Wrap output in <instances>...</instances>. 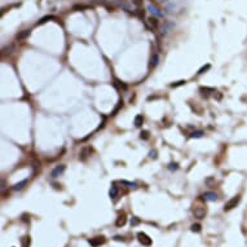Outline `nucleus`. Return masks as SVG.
<instances>
[{"instance_id":"obj_1","label":"nucleus","mask_w":247,"mask_h":247,"mask_svg":"<svg viewBox=\"0 0 247 247\" xmlns=\"http://www.w3.org/2000/svg\"><path fill=\"white\" fill-rule=\"evenodd\" d=\"M239 201H241V194H237V196H234L233 198H230V199L228 201V202L225 203L224 211H230V210H233L236 206H238Z\"/></svg>"},{"instance_id":"obj_2","label":"nucleus","mask_w":247,"mask_h":247,"mask_svg":"<svg viewBox=\"0 0 247 247\" xmlns=\"http://www.w3.org/2000/svg\"><path fill=\"white\" fill-rule=\"evenodd\" d=\"M137 239H138V242L141 243L142 246H151V243H153L151 238L144 232H138L137 233Z\"/></svg>"},{"instance_id":"obj_3","label":"nucleus","mask_w":247,"mask_h":247,"mask_svg":"<svg viewBox=\"0 0 247 247\" xmlns=\"http://www.w3.org/2000/svg\"><path fill=\"white\" fill-rule=\"evenodd\" d=\"M193 213L197 219H203L207 213V210H206V207H203V206H196L193 208Z\"/></svg>"},{"instance_id":"obj_4","label":"nucleus","mask_w":247,"mask_h":247,"mask_svg":"<svg viewBox=\"0 0 247 247\" xmlns=\"http://www.w3.org/2000/svg\"><path fill=\"white\" fill-rule=\"evenodd\" d=\"M65 170H66V166L65 164H58V166H56V167L52 170V172H51V176L52 177H58V176H61V175L64 173L65 172Z\"/></svg>"},{"instance_id":"obj_5","label":"nucleus","mask_w":247,"mask_h":247,"mask_svg":"<svg viewBox=\"0 0 247 247\" xmlns=\"http://www.w3.org/2000/svg\"><path fill=\"white\" fill-rule=\"evenodd\" d=\"M201 198L203 201H207V202H215L217 199V194L213 193V191H204L203 194H201Z\"/></svg>"},{"instance_id":"obj_6","label":"nucleus","mask_w":247,"mask_h":247,"mask_svg":"<svg viewBox=\"0 0 247 247\" xmlns=\"http://www.w3.org/2000/svg\"><path fill=\"white\" fill-rule=\"evenodd\" d=\"M148 11L150 12L153 16H155V17H158V18L159 17H163V12H162L155 4H151V3H150V4L148 5Z\"/></svg>"},{"instance_id":"obj_7","label":"nucleus","mask_w":247,"mask_h":247,"mask_svg":"<svg viewBox=\"0 0 247 247\" xmlns=\"http://www.w3.org/2000/svg\"><path fill=\"white\" fill-rule=\"evenodd\" d=\"M105 242H106V239H105V237H102V236H97V237H93V238L89 239V243H91V245H92L93 247L101 246V245H104Z\"/></svg>"},{"instance_id":"obj_8","label":"nucleus","mask_w":247,"mask_h":247,"mask_svg":"<svg viewBox=\"0 0 247 247\" xmlns=\"http://www.w3.org/2000/svg\"><path fill=\"white\" fill-rule=\"evenodd\" d=\"M91 153H92V149H91L89 146H86V148H83L82 151H80V154H79V159H80V161H86V159L91 155Z\"/></svg>"},{"instance_id":"obj_9","label":"nucleus","mask_w":247,"mask_h":247,"mask_svg":"<svg viewBox=\"0 0 247 247\" xmlns=\"http://www.w3.org/2000/svg\"><path fill=\"white\" fill-rule=\"evenodd\" d=\"M126 223H127V216H126V213H124V212H122L121 215H119L118 217H116L115 225L118 226V228H122V226H124V225H126Z\"/></svg>"},{"instance_id":"obj_10","label":"nucleus","mask_w":247,"mask_h":247,"mask_svg":"<svg viewBox=\"0 0 247 247\" xmlns=\"http://www.w3.org/2000/svg\"><path fill=\"white\" fill-rule=\"evenodd\" d=\"M30 34H31V30H22V31H19L18 34H16V39H17L18 41L25 40V39H27L30 36Z\"/></svg>"},{"instance_id":"obj_11","label":"nucleus","mask_w":247,"mask_h":247,"mask_svg":"<svg viewBox=\"0 0 247 247\" xmlns=\"http://www.w3.org/2000/svg\"><path fill=\"white\" fill-rule=\"evenodd\" d=\"M172 27H173V24H172L171 21H166L163 26H162V34L166 35V34H168L171 30H172Z\"/></svg>"},{"instance_id":"obj_12","label":"nucleus","mask_w":247,"mask_h":247,"mask_svg":"<svg viewBox=\"0 0 247 247\" xmlns=\"http://www.w3.org/2000/svg\"><path fill=\"white\" fill-rule=\"evenodd\" d=\"M118 194H119V188L116 186L115 184H113L111 185V188H110V190H109V196L111 199H115L116 197H118Z\"/></svg>"},{"instance_id":"obj_13","label":"nucleus","mask_w":247,"mask_h":247,"mask_svg":"<svg viewBox=\"0 0 247 247\" xmlns=\"http://www.w3.org/2000/svg\"><path fill=\"white\" fill-rule=\"evenodd\" d=\"M133 124H135V127H137V128L142 127V124H144V116L141 114H137L135 116V119H133Z\"/></svg>"},{"instance_id":"obj_14","label":"nucleus","mask_w":247,"mask_h":247,"mask_svg":"<svg viewBox=\"0 0 247 247\" xmlns=\"http://www.w3.org/2000/svg\"><path fill=\"white\" fill-rule=\"evenodd\" d=\"M148 21H149V25H150L153 29H157L158 26H159L158 17H155V16H150V17L148 18Z\"/></svg>"},{"instance_id":"obj_15","label":"nucleus","mask_w":247,"mask_h":247,"mask_svg":"<svg viewBox=\"0 0 247 247\" xmlns=\"http://www.w3.org/2000/svg\"><path fill=\"white\" fill-rule=\"evenodd\" d=\"M27 178H25V180H22V181H19V183L17 184H14L13 185V190H21V189H24V186L26 184H27Z\"/></svg>"},{"instance_id":"obj_16","label":"nucleus","mask_w":247,"mask_h":247,"mask_svg":"<svg viewBox=\"0 0 247 247\" xmlns=\"http://www.w3.org/2000/svg\"><path fill=\"white\" fill-rule=\"evenodd\" d=\"M51 19H57L54 16H45V17H43V18H40L39 21L36 22V25L39 26V25H44V24H47L48 21H51Z\"/></svg>"},{"instance_id":"obj_17","label":"nucleus","mask_w":247,"mask_h":247,"mask_svg":"<svg viewBox=\"0 0 247 247\" xmlns=\"http://www.w3.org/2000/svg\"><path fill=\"white\" fill-rule=\"evenodd\" d=\"M158 64H159V56H158V53H154L150 60V67H155Z\"/></svg>"},{"instance_id":"obj_18","label":"nucleus","mask_w":247,"mask_h":247,"mask_svg":"<svg viewBox=\"0 0 247 247\" xmlns=\"http://www.w3.org/2000/svg\"><path fill=\"white\" fill-rule=\"evenodd\" d=\"M203 136H204L203 131H193L189 135V137L190 138H201V137H203Z\"/></svg>"},{"instance_id":"obj_19","label":"nucleus","mask_w":247,"mask_h":247,"mask_svg":"<svg viewBox=\"0 0 247 247\" xmlns=\"http://www.w3.org/2000/svg\"><path fill=\"white\" fill-rule=\"evenodd\" d=\"M204 183H206V185L208 188H213V186H215V184H216V180H215V177L210 176V177H207L206 180H204Z\"/></svg>"},{"instance_id":"obj_20","label":"nucleus","mask_w":247,"mask_h":247,"mask_svg":"<svg viewBox=\"0 0 247 247\" xmlns=\"http://www.w3.org/2000/svg\"><path fill=\"white\" fill-rule=\"evenodd\" d=\"M89 5H84V4H78L73 6V11H84V9H89Z\"/></svg>"},{"instance_id":"obj_21","label":"nucleus","mask_w":247,"mask_h":247,"mask_svg":"<svg viewBox=\"0 0 247 247\" xmlns=\"http://www.w3.org/2000/svg\"><path fill=\"white\" fill-rule=\"evenodd\" d=\"M190 230H191V232L199 233L201 230H202V225H201V224H193V225L190 226Z\"/></svg>"},{"instance_id":"obj_22","label":"nucleus","mask_w":247,"mask_h":247,"mask_svg":"<svg viewBox=\"0 0 247 247\" xmlns=\"http://www.w3.org/2000/svg\"><path fill=\"white\" fill-rule=\"evenodd\" d=\"M210 67H211V65H210V64H207V65H206V66H202V67H201V69H199V70H198V73H197V75H202V74H204V73H206V71H207V70H208V69H210Z\"/></svg>"},{"instance_id":"obj_23","label":"nucleus","mask_w":247,"mask_h":247,"mask_svg":"<svg viewBox=\"0 0 247 247\" xmlns=\"http://www.w3.org/2000/svg\"><path fill=\"white\" fill-rule=\"evenodd\" d=\"M185 83H186V82H185V80H178V82H175V83H172V84H170V87H171V88H176V87L184 86Z\"/></svg>"},{"instance_id":"obj_24","label":"nucleus","mask_w":247,"mask_h":247,"mask_svg":"<svg viewBox=\"0 0 247 247\" xmlns=\"http://www.w3.org/2000/svg\"><path fill=\"white\" fill-rule=\"evenodd\" d=\"M149 158H151V159H157L158 158V151L155 150V149H153V150L149 151Z\"/></svg>"},{"instance_id":"obj_25","label":"nucleus","mask_w":247,"mask_h":247,"mask_svg":"<svg viewBox=\"0 0 247 247\" xmlns=\"http://www.w3.org/2000/svg\"><path fill=\"white\" fill-rule=\"evenodd\" d=\"M115 84H118L119 87L123 89V91H127L128 89V87H127V84H124L123 82H121V80H118V79H115Z\"/></svg>"},{"instance_id":"obj_26","label":"nucleus","mask_w":247,"mask_h":247,"mask_svg":"<svg viewBox=\"0 0 247 247\" xmlns=\"http://www.w3.org/2000/svg\"><path fill=\"white\" fill-rule=\"evenodd\" d=\"M121 183L123 185H128L129 188H137V184H136V183H131V181H126V180H122Z\"/></svg>"},{"instance_id":"obj_27","label":"nucleus","mask_w":247,"mask_h":247,"mask_svg":"<svg viewBox=\"0 0 247 247\" xmlns=\"http://www.w3.org/2000/svg\"><path fill=\"white\" fill-rule=\"evenodd\" d=\"M149 135H150V133H149V131H142L141 133H140V138H141V140H148L149 138Z\"/></svg>"},{"instance_id":"obj_28","label":"nucleus","mask_w":247,"mask_h":247,"mask_svg":"<svg viewBox=\"0 0 247 247\" xmlns=\"http://www.w3.org/2000/svg\"><path fill=\"white\" fill-rule=\"evenodd\" d=\"M30 246V237H25L22 239V247H29Z\"/></svg>"},{"instance_id":"obj_29","label":"nucleus","mask_w":247,"mask_h":247,"mask_svg":"<svg viewBox=\"0 0 247 247\" xmlns=\"http://www.w3.org/2000/svg\"><path fill=\"white\" fill-rule=\"evenodd\" d=\"M199 91H201V92H211V93H213V92H215V88H207V87H201Z\"/></svg>"},{"instance_id":"obj_30","label":"nucleus","mask_w":247,"mask_h":247,"mask_svg":"<svg viewBox=\"0 0 247 247\" xmlns=\"http://www.w3.org/2000/svg\"><path fill=\"white\" fill-rule=\"evenodd\" d=\"M177 168H178L177 163H170V164H168V170H170V171H176Z\"/></svg>"},{"instance_id":"obj_31","label":"nucleus","mask_w":247,"mask_h":247,"mask_svg":"<svg viewBox=\"0 0 247 247\" xmlns=\"http://www.w3.org/2000/svg\"><path fill=\"white\" fill-rule=\"evenodd\" d=\"M142 1H144V0H132V3H133V4H135L136 6H141V5H142Z\"/></svg>"},{"instance_id":"obj_32","label":"nucleus","mask_w":247,"mask_h":247,"mask_svg":"<svg viewBox=\"0 0 247 247\" xmlns=\"http://www.w3.org/2000/svg\"><path fill=\"white\" fill-rule=\"evenodd\" d=\"M121 106H123V101H119V105H118V106H116V108L114 109V111H113V114H111V115H115V113L118 111V110H119V108H121Z\"/></svg>"},{"instance_id":"obj_33","label":"nucleus","mask_w":247,"mask_h":247,"mask_svg":"<svg viewBox=\"0 0 247 247\" xmlns=\"http://www.w3.org/2000/svg\"><path fill=\"white\" fill-rule=\"evenodd\" d=\"M114 239H115V241H123V237H121V236H115Z\"/></svg>"},{"instance_id":"obj_34","label":"nucleus","mask_w":247,"mask_h":247,"mask_svg":"<svg viewBox=\"0 0 247 247\" xmlns=\"http://www.w3.org/2000/svg\"><path fill=\"white\" fill-rule=\"evenodd\" d=\"M131 223L133 224V225H135V224H137V223H138V220H137V219H136V217H133V219H132V221H131Z\"/></svg>"}]
</instances>
